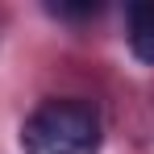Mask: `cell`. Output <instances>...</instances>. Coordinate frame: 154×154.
<instances>
[{"label":"cell","mask_w":154,"mask_h":154,"mask_svg":"<svg viewBox=\"0 0 154 154\" xmlns=\"http://www.w3.org/2000/svg\"><path fill=\"white\" fill-rule=\"evenodd\" d=\"M100 112L83 100H46L21 125L25 154H100Z\"/></svg>","instance_id":"obj_1"},{"label":"cell","mask_w":154,"mask_h":154,"mask_svg":"<svg viewBox=\"0 0 154 154\" xmlns=\"http://www.w3.org/2000/svg\"><path fill=\"white\" fill-rule=\"evenodd\" d=\"M125 33H129V50L142 63H154V0H137L125 8Z\"/></svg>","instance_id":"obj_2"},{"label":"cell","mask_w":154,"mask_h":154,"mask_svg":"<svg viewBox=\"0 0 154 154\" xmlns=\"http://www.w3.org/2000/svg\"><path fill=\"white\" fill-rule=\"evenodd\" d=\"M54 17H67V21H75V17H96L100 13V4H50Z\"/></svg>","instance_id":"obj_3"}]
</instances>
